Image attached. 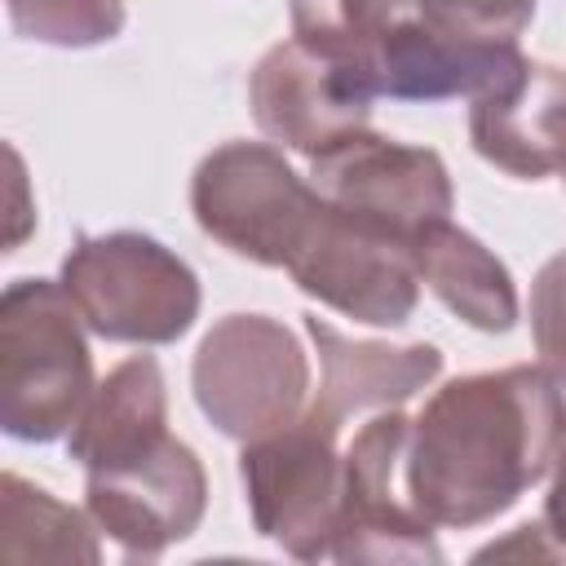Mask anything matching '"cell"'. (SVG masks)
Instances as JSON below:
<instances>
[{
    "instance_id": "cell-1",
    "label": "cell",
    "mask_w": 566,
    "mask_h": 566,
    "mask_svg": "<svg viewBox=\"0 0 566 566\" xmlns=\"http://www.w3.org/2000/svg\"><path fill=\"white\" fill-rule=\"evenodd\" d=\"M566 447V394L539 363L447 380L411 420L402 491L451 531L509 513Z\"/></svg>"
},
{
    "instance_id": "cell-2",
    "label": "cell",
    "mask_w": 566,
    "mask_h": 566,
    "mask_svg": "<svg viewBox=\"0 0 566 566\" xmlns=\"http://www.w3.org/2000/svg\"><path fill=\"white\" fill-rule=\"evenodd\" d=\"M84 318L62 283L13 279L0 296V429L18 442L71 433L93 394Z\"/></svg>"
},
{
    "instance_id": "cell-3",
    "label": "cell",
    "mask_w": 566,
    "mask_h": 566,
    "mask_svg": "<svg viewBox=\"0 0 566 566\" xmlns=\"http://www.w3.org/2000/svg\"><path fill=\"white\" fill-rule=\"evenodd\" d=\"M66 296L93 336L119 345H172L199 318V274L142 230L80 234L62 261Z\"/></svg>"
},
{
    "instance_id": "cell-4",
    "label": "cell",
    "mask_w": 566,
    "mask_h": 566,
    "mask_svg": "<svg viewBox=\"0 0 566 566\" xmlns=\"http://www.w3.org/2000/svg\"><path fill=\"white\" fill-rule=\"evenodd\" d=\"M190 212L208 239L243 261L287 270L310 239L323 195L270 142H226L190 177Z\"/></svg>"
},
{
    "instance_id": "cell-5",
    "label": "cell",
    "mask_w": 566,
    "mask_h": 566,
    "mask_svg": "<svg viewBox=\"0 0 566 566\" xmlns=\"http://www.w3.org/2000/svg\"><path fill=\"white\" fill-rule=\"evenodd\" d=\"M195 402L234 442L265 438L310 407V358L292 327L270 314H226L190 363Z\"/></svg>"
},
{
    "instance_id": "cell-6",
    "label": "cell",
    "mask_w": 566,
    "mask_h": 566,
    "mask_svg": "<svg viewBox=\"0 0 566 566\" xmlns=\"http://www.w3.org/2000/svg\"><path fill=\"white\" fill-rule=\"evenodd\" d=\"M340 429L301 411L292 424L243 442L239 478L256 535L296 562L332 557L340 513Z\"/></svg>"
},
{
    "instance_id": "cell-7",
    "label": "cell",
    "mask_w": 566,
    "mask_h": 566,
    "mask_svg": "<svg viewBox=\"0 0 566 566\" xmlns=\"http://www.w3.org/2000/svg\"><path fill=\"white\" fill-rule=\"evenodd\" d=\"M314 190L345 217L398 239L416 243L433 221L451 217L455 190L438 150L407 146L380 137L371 128L345 137L327 155L310 159Z\"/></svg>"
},
{
    "instance_id": "cell-8",
    "label": "cell",
    "mask_w": 566,
    "mask_h": 566,
    "mask_svg": "<svg viewBox=\"0 0 566 566\" xmlns=\"http://www.w3.org/2000/svg\"><path fill=\"white\" fill-rule=\"evenodd\" d=\"M411 420L389 407L358 424L340 451V513L332 531L336 562H442L433 522L394 482L402 478Z\"/></svg>"
},
{
    "instance_id": "cell-9",
    "label": "cell",
    "mask_w": 566,
    "mask_h": 566,
    "mask_svg": "<svg viewBox=\"0 0 566 566\" xmlns=\"http://www.w3.org/2000/svg\"><path fill=\"white\" fill-rule=\"evenodd\" d=\"M287 274L305 296L367 327H402L420 301L411 248L336 212L327 199Z\"/></svg>"
},
{
    "instance_id": "cell-10",
    "label": "cell",
    "mask_w": 566,
    "mask_h": 566,
    "mask_svg": "<svg viewBox=\"0 0 566 566\" xmlns=\"http://www.w3.org/2000/svg\"><path fill=\"white\" fill-rule=\"evenodd\" d=\"M84 509L124 557H159L199 531L208 513V473L190 442L164 438L133 464L93 469L84 478Z\"/></svg>"
},
{
    "instance_id": "cell-11",
    "label": "cell",
    "mask_w": 566,
    "mask_h": 566,
    "mask_svg": "<svg viewBox=\"0 0 566 566\" xmlns=\"http://www.w3.org/2000/svg\"><path fill=\"white\" fill-rule=\"evenodd\" d=\"M371 102L376 97L349 66L305 49L301 40L265 49L248 80L256 128L305 159H318L345 137L363 133L371 124Z\"/></svg>"
},
{
    "instance_id": "cell-12",
    "label": "cell",
    "mask_w": 566,
    "mask_h": 566,
    "mask_svg": "<svg viewBox=\"0 0 566 566\" xmlns=\"http://www.w3.org/2000/svg\"><path fill=\"white\" fill-rule=\"evenodd\" d=\"M517 40L469 35L433 22L424 9L402 18L363 62L358 80L371 97L394 102H447L478 97L522 66Z\"/></svg>"
},
{
    "instance_id": "cell-13",
    "label": "cell",
    "mask_w": 566,
    "mask_h": 566,
    "mask_svg": "<svg viewBox=\"0 0 566 566\" xmlns=\"http://www.w3.org/2000/svg\"><path fill=\"white\" fill-rule=\"evenodd\" d=\"M469 142L517 181L566 172V71L522 57L513 75L473 97Z\"/></svg>"
},
{
    "instance_id": "cell-14",
    "label": "cell",
    "mask_w": 566,
    "mask_h": 566,
    "mask_svg": "<svg viewBox=\"0 0 566 566\" xmlns=\"http://www.w3.org/2000/svg\"><path fill=\"white\" fill-rule=\"evenodd\" d=\"M305 332L318 349V394L310 398V416L345 429V420L363 411H389L416 398L424 385L442 376V349L429 340L416 345H380V340H349L327 318L305 314Z\"/></svg>"
},
{
    "instance_id": "cell-15",
    "label": "cell",
    "mask_w": 566,
    "mask_h": 566,
    "mask_svg": "<svg viewBox=\"0 0 566 566\" xmlns=\"http://www.w3.org/2000/svg\"><path fill=\"white\" fill-rule=\"evenodd\" d=\"M168 438V389L150 354H133L111 367L66 433V455L93 469H119L142 460Z\"/></svg>"
},
{
    "instance_id": "cell-16",
    "label": "cell",
    "mask_w": 566,
    "mask_h": 566,
    "mask_svg": "<svg viewBox=\"0 0 566 566\" xmlns=\"http://www.w3.org/2000/svg\"><path fill=\"white\" fill-rule=\"evenodd\" d=\"M411 261L420 283L469 327L486 336H504L517 327V287L509 265L469 230L447 221H433L416 243Z\"/></svg>"
},
{
    "instance_id": "cell-17",
    "label": "cell",
    "mask_w": 566,
    "mask_h": 566,
    "mask_svg": "<svg viewBox=\"0 0 566 566\" xmlns=\"http://www.w3.org/2000/svg\"><path fill=\"white\" fill-rule=\"evenodd\" d=\"M0 531L9 562H97V522L88 509H71L44 486L4 473L0 478Z\"/></svg>"
},
{
    "instance_id": "cell-18",
    "label": "cell",
    "mask_w": 566,
    "mask_h": 566,
    "mask_svg": "<svg viewBox=\"0 0 566 566\" xmlns=\"http://www.w3.org/2000/svg\"><path fill=\"white\" fill-rule=\"evenodd\" d=\"M411 13H420V0H287L292 40L349 66L354 75L371 49Z\"/></svg>"
},
{
    "instance_id": "cell-19",
    "label": "cell",
    "mask_w": 566,
    "mask_h": 566,
    "mask_svg": "<svg viewBox=\"0 0 566 566\" xmlns=\"http://www.w3.org/2000/svg\"><path fill=\"white\" fill-rule=\"evenodd\" d=\"M22 40L49 49H97L124 31V0H4Z\"/></svg>"
},
{
    "instance_id": "cell-20",
    "label": "cell",
    "mask_w": 566,
    "mask_h": 566,
    "mask_svg": "<svg viewBox=\"0 0 566 566\" xmlns=\"http://www.w3.org/2000/svg\"><path fill=\"white\" fill-rule=\"evenodd\" d=\"M531 340L539 367L566 385V252L548 256L531 283Z\"/></svg>"
},
{
    "instance_id": "cell-21",
    "label": "cell",
    "mask_w": 566,
    "mask_h": 566,
    "mask_svg": "<svg viewBox=\"0 0 566 566\" xmlns=\"http://www.w3.org/2000/svg\"><path fill=\"white\" fill-rule=\"evenodd\" d=\"M420 9L442 27L491 40H517L535 18V0H420Z\"/></svg>"
},
{
    "instance_id": "cell-22",
    "label": "cell",
    "mask_w": 566,
    "mask_h": 566,
    "mask_svg": "<svg viewBox=\"0 0 566 566\" xmlns=\"http://www.w3.org/2000/svg\"><path fill=\"white\" fill-rule=\"evenodd\" d=\"M513 553H531V557H566V548L548 535V526H544V522H526V526H517L509 539L486 544V548H478L473 557H478V562H486V557H513Z\"/></svg>"
},
{
    "instance_id": "cell-23",
    "label": "cell",
    "mask_w": 566,
    "mask_h": 566,
    "mask_svg": "<svg viewBox=\"0 0 566 566\" xmlns=\"http://www.w3.org/2000/svg\"><path fill=\"white\" fill-rule=\"evenodd\" d=\"M544 526H548V535L566 548V447L557 451V460H553V482H548V495H544V517H539Z\"/></svg>"
}]
</instances>
